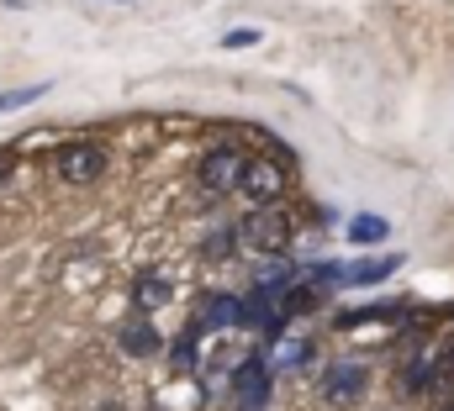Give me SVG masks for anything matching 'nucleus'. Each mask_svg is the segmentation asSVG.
<instances>
[{
  "mask_svg": "<svg viewBox=\"0 0 454 411\" xmlns=\"http://www.w3.org/2000/svg\"><path fill=\"white\" fill-rule=\"evenodd\" d=\"M296 237V216L286 206H264V211H248L238 221V248L248 253H264V259H280Z\"/></svg>",
  "mask_w": 454,
  "mask_h": 411,
  "instance_id": "f257e3e1",
  "label": "nucleus"
},
{
  "mask_svg": "<svg viewBox=\"0 0 454 411\" xmlns=\"http://www.w3.org/2000/svg\"><path fill=\"white\" fill-rule=\"evenodd\" d=\"M243 174H248V153H243L238 143H217V148L201 159L196 185H201L207 201H217V196H232V190L243 185Z\"/></svg>",
  "mask_w": 454,
  "mask_h": 411,
  "instance_id": "f03ea898",
  "label": "nucleus"
},
{
  "mask_svg": "<svg viewBox=\"0 0 454 411\" xmlns=\"http://www.w3.org/2000/svg\"><path fill=\"white\" fill-rule=\"evenodd\" d=\"M106 169H112V153L101 143H64L53 153V180H64V185H90Z\"/></svg>",
  "mask_w": 454,
  "mask_h": 411,
  "instance_id": "7ed1b4c3",
  "label": "nucleus"
},
{
  "mask_svg": "<svg viewBox=\"0 0 454 411\" xmlns=\"http://www.w3.org/2000/svg\"><path fill=\"white\" fill-rule=\"evenodd\" d=\"M291 190V180H286V164H275V159H248V174H243V185H238V196L254 206V211H264V206H280V196Z\"/></svg>",
  "mask_w": 454,
  "mask_h": 411,
  "instance_id": "20e7f679",
  "label": "nucleus"
},
{
  "mask_svg": "<svg viewBox=\"0 0 454 411\" xmlns=\"http://www.w3.org/2000/svg\"><path fill=\"white\" fill-rule=\"evenodd\" d=\"M232 407L238 411H264L270 407V359H264V353H248V359L232 369Z\"/></svg>",
  "mask_w": 454,
  "mask_h": 411,
  "instance_id": "39448f33",
  "label": "nucleus"
},
{
  "mask_svg": "<svg viewBox=\"0 0 454 411\" xmlns=\"http://www.w3.org/2000/svg\"><path fill=\"white\" fill-rule=\"evenodd\" d=\"M364 385H370V369L359 359H333L323 369V401L328 407H354L364 396Z\"/></svg>",
  "mask_w": 454,
  "mask_h": 411,
  "instance_id": "423d86ee",
  "label": "nucleus"
},
{
  "mask_svg": "<svg viewBox=\"0 0 454 411\" xmlns=\"http://www.w3.org/2000/svg\"><path fill=\"white\" fill-rule=\"evenodd\" d=\"M232 327H243V296H207L201 301V311H196V322H191V332L201 337H217V332H232Z\"/></svg>",
  "mask_w": 454,
  "mask_h": 411,
  "instance_id": "0eeeda50",
  "label": "nucleus"
},
{
  "mask_svg": "<svg viewBox=\"0 0 454 411\" xmlns=\"http://www.w3.org/2000/svg\"><path fill=\"white\" fill-rule=\"evenodd\" d=\"M132 306H137V316L169 306V275H164V269H143V275L132 280Z\"/></svg>",
  "mask_w": 454,
  "mask_h": 411,
  "instance_id": "6e6552de",
  "label": "nucleus"
},
{
  "mask_svg": "<svg viewBox=\"0 0 454 411\" xmlns=\"http://www.w3.org/2000/svg\"><path fill=\"white\" fill-rule=\"evenodd\" d=\"M402 269V253H375V259H359V264H343V285H380Z\"/></svg>",
  "mask_w": 454,
  "mask_h": 411,
  "instance_id": "1a4fd4ad",
  "label": "nucleus"
},
{
  "mask_svg": "<svg viewBox=\"0 0 454 411\" xmlns=\"http://www.w3.org/2000/svg\"><path fill=\"white\" fill-rule=\"evenodd\" d=\"M386 237H391V221L375 216V211H359V216L348 221V243H354V248H375V243H386Z\"/></svg>",
  "mask_w": 454,
  "mask_h": 411,
  "instance_id": "9d476101",
  "label": "nucleus"
},
{
  "mask_svg": "<svg viewBox=\"0 0 454 411\" xmlns=\"http://www.w3.org/2000/svg\"><path fill=\"white\" fill-rule=\"evenodd\" d=\"M116 343H121L132 359H148V353H159V332H153L143 316H137V322H127V327L116 332Z\"/></svg>",
  "mask_w": 454,
  "mask_h": 411,
  "instance_id": "9b49d317",
  "label": "nucleus"
},
{
  "mask_svg": "<svg viewBox=\"0 0 454 411\" xmlns=\"http://www.w3.org/2000/svg\"><path fill=\"white\" fill-rule=\"evenodd\" d=\"M264 359H270V369H301V364L312 359V343H307V337H280Z\"/></svg>",
  "mask_w": 454,
  "mask_h": 411,
  "instance_id": "f8f14e48",
  "label": "nucleus"
},
{
  "mask_svg": "<svg viewBox=\"0 0 454 411\" xmlns=\"http://www.w3.org/2000/svg\"><path fill=\"white\" fill-rule=\"evenodd\" d=\"M48 96V85H21V90H5L0 96V116L5 111H21V105H32V101H43Z\"/></svg>",
  "mask_w": 454,
  "mask_h": 411,
  "instance_id": "ddd939ff",
  "label": "nucleus"
},
{
  "mask_svg": "<svg viewBox=\"0 0 454 411\" xmlns=\"http://www.w3.org/2000/svg\"><path fill=\"white\" fill-rule=\"evenodd\" d=\"M259 43V27H232V32H223V48H254Z\"/></svg>",
  "mask_w": 454,
  "mask_h": 411,
  "instance_id": "4468645a",
  "label": "nucleus"
},
{
  "mask_svg": "<svg viewBox=\"0 0 454 411\" xmlns=\"http://www.w3.org/2000/svg\"><path fill=\"white\" fill-rule=\"evenodd\" d=\"M5 180H11V153L0 148V185H5Z\"/></svg>",
  "mask_w": 454,
  "mask_h": 411,
  "instance_id": "2eb2a0df",
  "label": "nucleus"
}]
</instances>
